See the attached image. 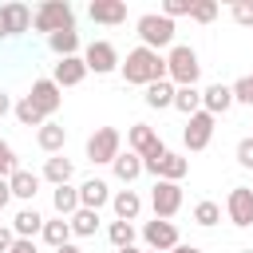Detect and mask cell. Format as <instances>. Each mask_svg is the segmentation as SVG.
I'll return each instance as SVG.
<instances>
[{"label": "cell", "mask_w": 253, "mask_h": 253, "mask_svg": "<svg viewBox=\"0 0 253 253\" xmlns=\"http://www.w3.org/2000/svg\"><path fill=\"white\" fill-rule=\"evenodd\" d=\"M119 71H123V79L126 83H134V87H150V83H158V79H166V55H158V51H150V47H130L126 51V59L119 63Z\"/></svg>", "instance_id": "obj_1"}, {"label": "cell", "mask_w": 253, "mask_h": 253, "mask_svg": "<svg viewBox=\"0 0 253 253\" xmlns=\"http://www.w3.org/2000/svg\"><path fill=\"white\" fill-rule=\"evenodd\" d=\"M198 75H202V63H198V51L190 43H174L166 51V79L174 87H198Z\"/></svg>", "instance_id": "obj_2"}, {"label": "cell", "mask_w": 253, "mask_h": 253, "mask_svg": "<svg viewBox=\"0 0 253 253\" xmlns=\"http://www.w3.org/2000/svg\"><path fill=\"white\" fill-rule=\"evenodd\" d=\"M134 32H138V40H142V47H150V51H162V47H174V20H166L162 12H142L138 20H134Z\"/></svg>", "instance_id": "obj_3"}, {"label": "cell", "mask_w": 253, "mask_h": 253, "mask_svg": "<svg viewBox=\"0 0 253 253\" xmlns=\"http://www.w3.org/2000/svg\"><path fill=\"white\" fill-rule=\"evenodd\" d=\"M32 28L43 32V36L67 32V28H75V12H71L67 0H43V4L32 12Z\"/></svg>", "instance_id": "obj_4"}, {"label": "cell", "mask_w": 253, "mask_h": 253, "mask_svg": "<svg viewBox=\"0 0 253 253\" xmlns=\"http://www.w3.org/2000/svg\"><path fill=\"white\" fill-rule=\"evenodd\" d=\"M119 154H123V134H119L115 126H99V130L87 138V158H91L95 166H111Z\"/></svg>", "instance_id": "obj_5"}, {"label": "cell", "mask_w": 253, "mask_h": 253, "mask_svg": "<svg viewBox=\"0 0 253 253\" xmlns=\"http://www.w3.org/2000/svg\"><path fill=\"white\" fill-rule=\"evenodd\" d=\"M126 146H130L142 162H150V158H162V154H166V142L158 138V130H154L150 123H134V126L126 130Z\"/></svg>", "instance_id": "obj_6"}, {"label": "cell", "mask_w": 253, "mask_h": 253, "mask_svg": "<svg viewBox=\"0 0 253 253\" xmlns=\"http://www.w3.org/2000/svg\"><path fill=\"white\" fill-rule=\"evenodd\" d=\"M150 210H154V217H162V221H170L178 210H182V182H154L150 186Z\"/></svg>", "instance_id": "obj_7"}, {"label": "cell", "mask_w": 253, "mask_h": 253, "mask_svg": "<svg viewBox=\"0 0 253 253\" xmlns=\"http://www.w3.org/2000/svg\"><path fill=\"white\" fill-rule=\"evenodd\" d=\"M83 63H87V71H95V75H111V71H119V47L111 43V40H91L87 43V51H83Z\"/></svg>", "instance_id": "obj_8"}, {"label": "cell", "mask_w": 253, "mask_h": 253, "mask_svg": "<svg viewBox=\"0 0 253 253\" xmlns=\"http://www.w3.org/2000/svg\"><path fill=\"white\" fill-rule=\"evenodd\" d=\"M213 126H217V119H213L210 111H198V115H190V119H186V130H182V142H186V150H190V154L206 150V146H210V138H213Z\"/></svg>", "instance_id": "obj_9"}, {"label": "cell", "mask_w": 253, "mask_h": 253, "mask_svg": "<svg viewBox=\"0 0 253 253\" xmlns=\"http://www.w3.org/2000/svg\"><path fill=\"white\" fill-rule=\"evenodd\" d=\"M142 174H154V182L162 178V182H182L186 174H190V158L186 154H174V150H166L162 158H150V162H142Z\"/></svg>", "instance_id": "obj_10"}, {"label": "cell", "mask_w": 253, "mask_h": 253, "mask_svg": "<svg viewBox=\"0 0 253 253\" xmlns=\"http://www.w3.org/2000/svg\"><path fill=\"white\" fill-rule=\"evenodd\" d=\"M225 217L237 229H249L253 225V186H233L225 194Z\"/></svg>", "instance_id": "obj_11"}, {"label": "cell", "mask_w": 253, "mask_h": 253, "mask_svg": "<svg viewBox=\"0 0 253 253\" xmlns=\"http://www.w3.org/2000/svg\"><path fill=\"white\" fill-rule=\"evenodd\" d=\"M142 241H146V249H154V253H170L174 245H182L178 225H174V221H162V217H154V221L142 225Z\"/></svg>", "instance_id": "obj_12"}, {"label": "cell", "mask_w": 253, "mask_h": 253, "mask_svg": "<svg viewBox=\"0 0 253 253\" xmlns=\"http://www.w3.org/2000/svg\"><path fill=\"white\" fill-rule=\"evenodd\" d=\"M28 99L43 111V119H51V115L63 107V87H59L55 79H36V83H32V91H28Z\"/></svg>", "instance_id": "obj_13"}, {"label": "cell", "mask_w": 253, "mask_h": 253, "mask_svg": "<svg viewBox=\"0 0 253 253\" xmlns=\"http://www.w3.org/2000/svg\"><path fill=\"white\" fill-rule=\"evenodd\" d=\"M87 16H91L95 24L115 28V24H126V4H123V0H91V4H87Z\"/></svg>", "instance_id": "obj_14"}, {"label": "cell", "mask_w": 253, "mask_h": 253, "mask_svg": "<svg viewBox=\"0 0 253 253\" xmlns=\"http://www.w3.org/2000/svg\"><path fill=\"white\" fill-rule=\"evenodd\" d=\"M111 210H115V221H138V213H142V194H138V190H115V194H111Z\"/></svg>", "instance_id": "obj_15"}, {"label": "cell", "mask_w": 253, "mask_h": 253, "mask_svg": "<svg viewBox=\"0 0 253 253\" xmlns=\"http://www.w3.org/2000/svg\"><path fill=\"white\" fill-rule=\"evenodd\" d=\"M51 79H55L59 87H79V83L87 79V63H83V55H67V59H59L55 71H51Z\"/></svg>", "instance_id": "obj_16"}, {"label": "cell", "mask_w": 253, "mask_h": 253, "mask_svg": "<svg viewBox=\"0 0 253 253\" xmlns=\"http://www.w3.org/2000/svg\"><path fill=\"white\" fill-rule=\"evenodd\" d=\"M111 186L103 182V178H87V182H79V206L83 210H103L107 202H111Z\"/></svg>", "instance_id": "obj_17"}, {"label": "cell", "mask_w": 253, "mask_h": 253, "mask_svg": "<svg viewBox=\"0 0 253 253\" xmlns=\"http://www.w3.org/2000/svg\"><path fill=\"white\" fill-rule=\"evenodd\" d=\"M43 221H47V217H43L36 206H24V210H16V217H12V233L36 241V233H43Z\"/></svg>", "instance_id": "obj_18"}, {"label": "cell", "mask_w": 253, "mask_h": 253, "mask_svg": "<svg viewBox=\"0 0 253 253\" xmlns=\"http://www.w3.org/2000/svg\"><path fill=\"white\" fill-rule=\"evenodd\" d=\"M229 107H233V91H229V83H210V87L202 91V111H210L213 119L225 115Z\"/></svg>", "instance_id": "obj_19"}, {"label": "cell", "mask_w": 253, "mask_h": 253, "mask_svg": "<svg viewBox=\"0 0 253 253\" xmlns=\"http://www.w3.org/2000/svg\"><path fill=\"white\" fill-rule=\"evenodd\" d=\"M36 142H40V150L51 158V154H59V150H63V142H67V126H63V123H55V119H47V123L36 130Z\"/></svg>", "instance_id": "obj_20"}, {"label": "cell", "mask_w": 253, "mask_h": 253, "mask_svg": "<svg viewBox=\"0 0 253 253\" xmlns=\"http://www.w3.org/2000/svg\"><path fill=\"white\" fill-rule=\"evenodd\" d=\"M71 174H75V162L71 158H63V154H51L47 162H43V182H51V186H67L71 182Z\"/></svg>", "instance_id": "obj_21"}, {"label": "cell", "mask_w": 253, "mask_h": 253, "mask_svg": "<svg viewBox=\"0 0 253 253\" xmlns=\"http://www.w3.org/2000/svg\"><path fill=\"white\" fill-rule=\"evenodd\" d=\"M40 174H32V170H16L12 178H8V186H12V198H20V202H32L36 194H40Z\"/></svg>", "instance_id": "obj_22"}, {"label": "cell", "mask_w": 253, "mask_h": 253, "mask_svg": "<svg viewBox=\"0 0 253 253\" xmlns=\"http://www.w3.org/2000/svg\"><path fill=\"white\" fill-rule=\"evenodd\" d=\"M174 83L170 79H158V83H150L146 87V95H142V103L146 107H154V111H166V107H174Z\"/></svg>", "instance_id": "obj_23"}, {"label": "cell", "mask_w": 253, "mask_h": 253, "mask_svg": "<svg viewBox=\"0 0 253 253\" xmlns=\"http://www.w3.org/2000/svg\"><path fill=\"white\" fill-rule=\"evenodd\" d=\"M111 174H115V178H119L123 186H130V182H134V178L142 174V158H138L134 150H126V154H119V158L111 162Z\"/></svg>", "instance_id": "obj_24"}, {"label": "cell", "mask_w": 253, "mask_h": 253, "mask_svg": "<svg viewBox=\"0 0 253 253\" xmlns=\"http://www.w3.org/2000/svg\"><path fill=\"white\" fill-rule=\"evenodd\" d=\"M4 28H8V36L28 32L32 28V8L28 4H4Z\"/></svg>", "instance_id": "obj_25"}, {"label": "cell", "mask_w": 253, "mask_h": 253, "mask_svg": "<svg viewBox=\"0 0 253 253\" xmlns=\"http://www.w3.org/2000/svg\"><path fill=\"white\" fill-rule=\"evenodd\" d=\"M51 206H55L59 217H71V213L79 210V186H71V182H67V186H55V190H51Z\"/></svg>", "instance_id": "obj_26"}, {"label": "cell", "mask_w": 253, "mask_h": 253, "mask_svg": "<svg viewBox=\"0 0 253 253\" xmlns=\"http://www.w3.org/2000/svg\"><path fill=\"white\" fill-rule=\"evenodd\" d=\"M67 221H71V237H95L99 233V210H83L79 206Z\"/></svg>", "instance_id": "obj_27"}, {"label": "cell", "mask_w": 253, "mask_h": 253, "mask_svg": "<svg viewBox=\"0 0 253 253\" xmlns=\"http://www.w3.org/2000/svg\"><path fill=\"white\" fill-rule=\"evenodd\" d=\"M51 249H63L67 241H71V221L67 217H51V221H43V233H40Z\"/></svg>", "instance_id": "obj_28"}, {"label": "cell", "mask_w": 253, "mask_h": 253, "mask_svg": "<svg viewBox=\"0 0 253 253\" xmlns=\"http://www.w3.org/2000/svg\"><path fill=\"white\" fill-rule=\"evenodd\" d=\"M47 47H51L59 59H67V55H79V32H75V28H67V32H55V36H47Z\"/></svg>", "instance_id": "obj_29"}, {"label": "cell", "mask_w": 253, "mask_h": 253, "mask_svg": "<svg viewBox=\"0 0 253 253\" xmlns=\"http://www.w3.org/2000/svg\"><path fill=\"white\" fill-rule=\"evenodd\" d=\"M12 115H16V123H20V126H36V130L47 123V119H43V111H40L28 95H20V99H16V111H12Z\"/></svg>", "instance_id": "obj_30"}, {"label": "cell", "mask_w": 253, "mask_h": 253, "mask_svg": "<svg viewBox=\"0 0 253 253\" xmlns=\"http://www.w3.org/2000/svg\"><path fill=\"white\" fill-rule=\"evenodd\" d=\"M174 111H182L186 119L198 115V111H202V91H198V87H178V91H174Z\"/></svg>", "instance_id": "obj_31"}, {"label": "cell", "mask_w": 253, "mask_h": 253, "mask_svg": "<svg viewBox=\"0 0 253 253\" xmlns=\"http://www.w3.org/2000/svg\"><path fill=\"white\" fill-rule=\"evenodd\" d=\"M107 237H111L115 249H130L138 233H134V221H111V225H107Z\"/></svg>", "instance_id": "obj_32"}, {"label": "cell", "mask_w": 253, "mask_h": 253, "mask_svg": "<svg viewBox=\"0 0 253 253\" xmlns=\"http://www.w3.org/2000/svg\"><path fill=\"white\" fill-rule=\"evenodd\" d=\"M194 221H198V225H206V229H213V225L221 221V206H217V202H210V198H206V202H198V206H194Z\"/></svg>", "instance_id": "obj_33"}, {"label": "cell", "mask_w": 253, "mask_h": 253, "mask_svg": "<svg viewBox=\"0 0 253 253\" xmlns=\"http://www.w3.org/2000/svg\"><path fill=\"white\" fill-rule=\"evenodd\" d=\"M190 20H194V24H213V20H217V4H213V0H194Z\"/></svg>", "instance_id": "obj_34"}, {"label": "cell", "mask_w": 253, "mask_h": 253, "mask_svg": "<svg viewBox=\"0 0 253 253\" xmlns=\"http://www.w3.org/2000/svg\"><path fill=\"white\" fill-rule=\"evenodd\" d=\"M16 170H20L16 150H12V142H4V138H0V178H12Z\"/></svg>", "instance_id": "obj_35"}, {"label": "cell", "mask_w": 253, "mask_h": 253, "mask_svg": "<svg viewBox=\"0 0 253 253\" xmlns=\"http://www.w3.org/2000/svg\"><path fill=\"white\" fill-rule=\"evenodd\" d=\"M229 91H233V103L253 107V75H241L237 83H229Z\"/></svg>", "instance_id": "obj_36"}, {"label": "cell", "mask_w": 253, "mask_h": 253, "mask_svg": "<svg viewBox=\"0 0 253 253\" xmlns=\"http://www.w3.org/2000/svg\"><path fill=\"white\" fill-rule=\"evenodd\" d=\"M190 8H194V0H162V16L166 20H178V16H190Z\"/></svg>", "instance_id": "obj_37"}, {"label": "cell", "mask_w": 253, "mask_h": 253, "mask_svg": "<svg viewBox=\"0 0 253 253\" xmlns=\"http://www.w3.org/2000/svg\"><path fill=\"white\" fill-rule=\"evenodd\" d=\"M229 16H233V24H241V28H253V0H245V4H233V8H229Z\"/></svg>", "instance_id": "obj_38"}, {"label": "cell", "mask_w": 253, "mask_h": 253, "mask_svg": "<svg viewBox=\"0 0 253 253\" xmlns=\"http://www.w3.org/2000/svg\"><path fill=\"white\" fill-rule=\"evenodd\" d=\"M237 166L253 170V138H241V142H237Z\"/></svg>", "instance_id": "obj_39"}, {"label": "cell", "mask_w": 253, "mask_h": 253, "mask_svg": "<svg viewBox=\"0 0 253 253\" xmlns=\"http://www.w3.org/2000/svg\"><path fill=\"white\" fill-rule=\"evenodd\" d=\"M12 245H16V233H12V225H4V221H0V253H8Z\"/></svg>", "instance_id": "obj_40"}, {"label": "cell", "mask_w": 253, "mask_h": 253, "mask_svg": "<svg viewBox=\"0 0 253 253\" xmlns=\"http://www.w3.org/2000/svg\"><path fill=\"white\" fill-rule=\"evenodd\" d=\"M8 253H40V249H36V241H28V237H16V245H12Z\"/></svg>", "instance_id": "obj_41"}, {"label": "cell", "mask_w": 253, "mask_h": 253, "mask_svg": "<svg viewBox=\"0 0 253 253\" xmlns=\"http://www.w3.org/2000/svg\"><path fill=\"white\" fill-rule=\"evenodd\" d=\"M8 111H16V103H12V95H8V91H0V119H4Z\"/></svg>", "instance_id": "obj_42"}, {"label": "cell", "mask_w": 253, "mask_h": 253, "mask_svg": "<svg viewBox=\"0 0 253 253\" xmlns=\"http://www.w3.org/2000/svg\"><path fill=\"white\" fill-rule=\"evenodd\" d=\"M12 202V186H8V178H0V206H8Z\"/></svg>", "instance_id": "obj_43"}, {"label": "cell", "mask_w": 253, "mask_h": 253, "mask_svg": "<svg viewBox=\"0 0 253 253\" xmlns=\"http://www.w3.org/2000/svg\"><path fill=\"white\" fill-rule=\"evenodd\" d=\"M170 253H202V249H198V245H186V241H182V245H174Z\"/></svg>", "instance_id": "obj_44"}, {"label": "cell", "mask_w": 253, "mask_h": 253, "mask_svg": "<svg viewBox=\"0 0 253 253\" xmlns=\"http://www.w3.org/2000/svg\"><path fill=\"white\" fill-rule=\"evenodd\" d=\"M55 253H83V249H79L75 241H67V245H63V249H55Z\"/></svg>", "instance_id": "obj_45"}, {"label": "cell", "mask_w": 253, "mask_h": 253, "mask_svg": "<svg viewBox=\"0 0 253 253\" xmlns=\"http://www.w3.org/2000/svg\"><path fill=\"white\" fill-rule=\"evenodd\" d=\"M0 40H8V28H4V8H0Z\"/></svg>", "instance_id": "obj_46"}, {"label": "cell", "mask_w": 253, "mask_h": 253, "mask_svg": "<svg viewBox=\"0 0 253 253\" xmlns=\"http://www.w3.org/2000/svg\"><path fill=\"white\" fill-rule=\"evenodd\" d=\"M115 253H142V249H138V245H130V249H115Z\"/></svg>", "instance_id": "obj_47"}, {"label": "cell", "mask_w": 253, "mask_h": 253, "mask_svg": "<svg viewBox=\"0 0 253 253\" xmlns=\"http://www.w3.org/2000/svg\"><path fill=\"white\" fill-rule=\"evenodd\" d=\"M142 253H154V249H142Z\"/></svg>", "instance_id": "obj_48"}, {"label": "cell", "mask_w": 253, "mask_h": 253, "mask_svg": "<svg viewBox=\"0 0 253 253\" xmlns=\"http://www.w3.org/2000/svg\"><path fill=\"white\" fill-rule=\"evenodd\" d=\"M0 213H4V206H0Z\"/></svg>", "instance_id": "obj_49"}]
</instances>
